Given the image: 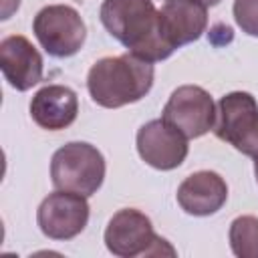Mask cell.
Masks as SVG:
<instances>
[{"label": "cell", "instance_id": "6da1fadb", "mask_svg": "<svg viewBox=\"0 0 258 258\" xmlns=\"http://www.w3.org/2000/svg\"><path fill=\"white\" fill-rule=\"evenodd\" d=\"M99 16L107 32L143 60H163L173 52L163 38L159 10L151 0H105Z\"/></svg>", "mask_w": 258, "mask_h": 258}, {"label": "cell", "instance_id": "7a4b0ae2", "mask_svg": "<svg viewBox=\"0 0 258 258\" xmlns=\"http://www.w3.org/2000/svg\"><path fill=\"white\" fill-rule=\"evenodd\" d=\"M153 85V64L131 52L97 60L87 77L91 99L107 109H117L143 99Z\"/></svg>", "mask_w": 258, "mask_h": 258}, {"label": "cell", "instance_id": "3957f363", "mask_svg": "<svg viewBox=\"0 0 258 258\" xmlns=\"http://www.w3.org/2000/svg\"><path fill=\"white\" fill-rule=\"evenodd\" d=\"M50 177L56 189L89 198L101 187L105 179V157L91 143H67L52 155Z\"/></svg>", "mask_w": 258, "mask_h": 258}, {"label": "cell", "instance_id": "277c9868", "mask_svg": "<svg viewBox=\"0 0 258 258\" xmlns=\"http://www.w3.org/2000/svg\"><path fill=\"white\" fill-rule=\"evenodd\" d=\"M105 246L111 254L121 258L133 256H175V250L153 232L151 220L139 210H119L107 224Z\"/></svg>", "mask_w": 258, "mask_h": 258}, {"label": "cell", "instance_id": "5b68a950", "mask_svg": "<svg viewBox=\"0 0 258 258\" xmlns=\"http://www.w3.org/2000/svg\"><path fill=\"white\" fill-rule=\"evenodd\" d=\"M214 133L234 145L240 153L258 157V105L250 93L234 91L216 107Z\"/></svg>", "mask_w": 258, "mask_h": 258}, {"label": "cell", "instance_id": "8992f818", "mask_svg": "<svg viewBox=\"0 0 258 258\" xmlns=\"http://www.w3.org/2000/svg\"><path fill=\"white\" fill-rule=\"evenodd\" d=\"M32 30L40 46L56 58L77 54L87 36V28L81 14L67 4L44 6L34 16Z\"/></svg>", "mask_w": 258, "mask_h": 258}, {"label": "cell", "instance_id": "52a82bcc", "mask_svg": "<svg viewBox=\"0 0 258 258\" xmlns=\"http://www.w3.org/2000/svg\"><path fill=\"white\" fill-rule=\"evenodd\" d=\"M161 119L181 131L187 139L202 137L214 129L216 105L206 89L198 85H183L171 93Z\"/></svg>", "mask_w": 258, "mask_h": 258}, {"label": "cell", "instance_id": "ba28073f", "mask_svg": "<svg viewBox=\"0 0 258 258\" xmlns=\"http://www.w3.org/2000/svg\"><path fill=\"white\" fill-rule=\"evenodd\" d=\"M36 222L44 236L52 240H71L85 230L89 222V204L81 194L58 189L42 200Z\"/></svg>", "mask_w": 258, "mask_h": 258}, {"label": "cell", "instance_id": "9c48e42d", "mask_svg": "<svg viewBox=\"0 0 258 258\" xmlns=\"http://www.w3.org/2000/svg\"><path fill=\"white\" fill-rule=\"evenodd\" d=\"M141 159L161 171L179 167L187 155V137L163 119H153L137 131Z\"/></svg>", "mask_w": 258, "mask_h": 258}, {"label": "cell", "instance_id": "30bf717a", "mask_svg": "<svg viewBox=\"0 0 258 258\" xmlns=\"http://www.w3.org/2000/svg\"><path fill=\"white\" fill-rule=\"evenodd\" d=\"M0 69L16 91H28L42 81V56L20 34H10L0 42Z\"/></svg>", "mask_w": 258, "mask_h": 258}, {"label": "cell", "instance_id": "8fae6325", "mask_svg": "<svg viewBox=\"0 0 258 258\" xmlns=\"http://www.w3.org/2000/svg\"><path fill=\"white\" fill-rule=\"evenodd\" d=\"M159 18L163 38L175 50L202 36L208 26V6L200 0H167Z\"/></svg>", "mask_w": 258, "mask_h": 258}, {"label": "cell", "instance_id": "7c38bea8", "mask_svg": "<svg viewBox=\"0 0 258 258\" xmlns=\"http://www.w3.org/2000/svg\"><path fill=\"white\" fill-rule=\"evenodd\" d=\"M228 200V185L216 171L204 169L187 175L177 187V204L185 214L212 216Z\"/></svg>", "mask_w": 258, "mask_h": 258}, {"label": "cell", "instance_id": "4fadbf2b", "mask_svg": "<svg viewBox=\"0 0 258 258\" xmlns=\"http://www.w3.org/2000/svg\"><path fill=\"white\" fill-rule=\"evenodd\" d=\"M79 113L77 93L64 85H46L30 101L32 121L48 131L69 127Z\"/></svg>", "mask_w": 258, "mask_h": 258}, {"label": "cell", "instance_id": "5bb4252c", "mask_svg": "<svg viewBox=\"0 0 258 258\" xmlns=\"http://www.w3.org/2000/svg\"><path fill=\"white\" fill-rule=\"evenodd\" d=\"M230 246L240 258H258V218L240 216L230 226Z\"/></svg>", "mask_w": 258, "mask_h": 258}, {"label": "cell", "instance_id": "9a60e30c", "mask_svg": "<svg viewBox=\"0 0 258 258\" xmlns=\"http://www.w3.org/2000/svg\"><path fill=\"white\" fill-rule=\"evenodd\" d=\"M234 18L246 34L258 36V0H234Z\"/></svg>", "mask_w": 258, "mask_h": 258}, {"label": "cell", "instance_id": "2e32d148", "mask_svg": "<svg viewBox=\"0 0 258 258\" xmlns=\"http://www.w3.org/2000/svg\"><path fill=\"white\" fill-rule=\"evenodd\" d=\"M20 6V0H0V16L2 20H8Z\"/></svg>", "mask_w": 258, "mask_h": 258}, {"label": "cell", "instance_id": "e0dca14e", "mask_svg": "<svg viewBox=\"0 0 258 258\" xmlns=\"http://www.w3.org/2000/svg\"><path fill=\"white\" fill-rule=\"evenodd\" d=\"M200 2H204L206 6H216V4L220 2V0H200Z\"/></svg>", "mask_w": 258, "mask_h": 258}, {"label": "cell", "instance_id": "ac0fdd59", "mask_svg": "<svg viewBox=\"0 0 258 258\" xmlns=\"http://www.w3.org/2000/svg\"><path fill=\"white\" fill-rule=\"evenodd\" d=\"M254 175H256V181H258V157H254Z\"/></svg>", "mask_w": 258, "mask_h": 258}]
</instances>
